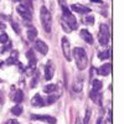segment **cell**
<instances>
[{
  "instance_id": "3957f363",
  "label": "cell",
  "mask_w": 124,
  "mask_h": 124,
  "mask_svg": "<svg viewBox=\"0 0 124 124\" xmlns=\"http://www.w3.org/2000/svg\"><path fill=\"white\" fill-rule=\"evenodd\" d=\"M109 37H110V32H109V27L103 24L99 26V34H98V40H99V44L102 46H106L109 42Z\"/></svg>"
},
{
  "instance_id": "836d02e7",
  "label": "cell",
  "mask_w": 124,
  "mask_h": 124,
  "mask_svg": "<svg viewBox=\"0 0 124 124\" xmlns=\"http://www.w3.org/2000/svg\"><path fill=\"white\" fill-rule=\"evenodd\" d=\"M4 103V94H3V92L0 91V104H3Z\"/></svg>"
},
{
  "instance_id": "484cf974",
  "label": "cell",
  "mask_w": 124,
  "mask_h": 124,
  "mask_svg": "<svg viewBox=\"0 0 124 124\" xmlns=\"http://www.w3.org/2000/svg\"><path fill=\"white\" fill-rule=\"evenodd\" d=\"M58 4H60V6H61V9H62V11H67V10H70L65 0H58Z\"/></svg>"
},
{
  "instance_id": "d4e9b609",
  "label": "cell",
  "mask_w": 124,
  "mask_h": 124,
  "mask_svg": "<svg viewBox=\"0 0 124 124\" xmlns=\"http://www.w3.org/2000/svg\"><path fill=\"white\" fill-rule=\"evenodd\" d=\"M58 99V96H48L47 98H46V101H45V104H52V103H55L56 101Z\"/></svg>"
},
{
  "instance_id": "4fadbf2b",
  "label": "cell",
  "mask_w": 124,
  "mask_h": 124,
  "mask_svg": "<svg viewBox=\"0 0 124 124\" xmlns=\"http://www.w3.org/2000/svg\"><path fill=\"white\" fill-rule=\"evenodd\" d=\"M79 35H81V37L83 39L87 44H93V36H92V34L89 32L88 30H86V29H83V30H81V32H79Z\"/></svg>"
},
{
  "instance_id": "f546056e",
  "label": "cell",
  "mask_w": 124,
  "mask_h": 124,
  "mask_svg": "<svg viewBox=\"0 0 124 124\" xmlns=\"http://www.w3.org/2000/svg\"><path fill=\"white\" fill-rule=\"evenodd\" d=\"M61 25H62V27H63V30L66 31V32H71V31H72V30L66 25V23H65V21H62V20H61Z\"/></svg>"
},
{
  "instance_id": "9a60e30c",
  "label": "cell",
  "mask_w": 124,
  "mask_h": 124,
  "mask_svg": "<svg viewBox=\"0 0 124 124\" xmlns=\"http://www.w3.org/2000/svg\"><path fill=\"white\" fill-rule=\"evenodd\" d=\"M17 62H19V52L16 50H13L11 51V56L8 58L6 63L8 65H15V63H17Z\"/></svg>"
},
{
  "instance_id": "1f68e13d",
  "label": "cell",
  "mask_w": 124,
  "mask_h": 124,
  "mask_svg": "<svg viewBox=\"0 0 124 124\" xmlns=\"http://www.w3.org/2000/svg\"><path fill=\"white\" fill-rule=\"evenodd\" d=\"M5 124H20V123H19L17 120H15V119H9Z\"/></svg>"
},
{
  "instance_id": "f35d334b",
  "label": "cell",
  "mask_w": 124,
  "mask_h": 124,
  "mask_svg": "<svg viewBox=\"0 0 124 124\" xmlns=\"http://www.w3.org/2000/svg\"><path fill=\"white\" fill-rule=\"evenodd\" d=\"M3 66V62H0V67H1Z\"/></svg>"
},
{
  "instance_id": "ac0fdd59",
  "label": "cell",
  "mask_w": 124,
  "mask_h": 124,
  "mask_svg": "<svg viewBox=\"0 0 124 124\" xmlns=\"http://www.w3.org/2000/svg\"><path fill=\"white\" fill-rule=\"evenodd\" d=\"M26 35H27V39H29L30 41H34V40H36V37H37V30H36L34 26H29Z\"/></svg>"
},
{
  "instance_id": "4dcf8cb0",
  "label": "cell",
  "mask_w": 124,
  "mask_h": 124,
  "mask_svg": "<svg viewBox=\"0 0 124 124\" xmlns=\"http://www.w3.org/2000/svg\"><path fill=\"white\" fill-rule=\"evenodd\" d=\"M11 26H13V29H14V31H15V32L16 34H20V29H19V25L16 24V23H11Z\"/></svg>"
},
{
  "instance_id": "7a4b0ae2",
  "label": "cell",
  "mask_w": 124,
  "mask_h": 124,
  "mask_svg": "<svg viewBox=\"0 0 124 124\" xmlns=\"http://www.w3.org/2000/svg\"><path fill=\"white\" fill-rule=\"evenodd\" d=\"M40 20H41L44 30L46 32H50L51 27H52V16H51V13L48 11V9L46 6H41L40 9Z\"/></svg>"
},
{
  "instance_id": "30bf717a",
  "label": "cell",
  "mask_w": 124,
  "mask_h": 124,
  "mask_svg": "<svg viewBox=\"0 0 124 124\" xmlns=\"http://www.w3.org/2000/svg\"><path fill=\"white\" fill-rule=\"evenodd\" d=\"M55 73V67H54V63H52V61H48L46 66H45V79L50 81L51 78H52Z\"/></svg>"
},
{
  "instance_id": "7c38bea8",
  "label": "cell",
  "mask_w": 124,
  "mask_h": 124,
  "mask_svg": "<svg viewBox=\"0 0 124 124\" xmlns=\"http://www.w3.org/2000/svg\"><path fill=\"white\" fill-rule=\"evenodd\" d=\"M71 9L76 13H79V14H89L91 13V9L85 6V5H81V4H73L71 6Z\"/></svg>"
},
{
  "instance_id": "74e56055",
  "label": "cell",
  "mask_w": 124,
  "mask_h": 124,
  "mask_svg": "<svg viewBox=\"0 0 124 124\" xmlns=\"http://www.w3.org/2000/svg\"><path fill=\"white\" fill-rule=\"evenodd\" d=\"M13 1H16V3H19V1H21V0H13Z\"/></svg>"
},
{
  "instance_id": "8992f818",
  "label": "cell",
  "mask_w": 124,
  "mask_h": 124,
  "mask_svg": "<svg viewBox=\"0 0 124 124\" xmlns=\"http://www.w3.org/2000/svg\"><path fill=\"white\" fill-rule=\"evenodd\" d=\"M16 11L19 13V15L21 16L24 20H26V21H30L31 19V16H32V14H31V10L29 9V8H26L24 4H21V5H19L17 8H16Z\"/></svg>"
},
{
  "instance_id": "4316f807",
  "label": "cell",
  "mask_w": 124,
  "mask_h": 124,
  "mask_svg": "<svg viewBox=\"0 0 124 124\" xmlns=\"http://www.w3.org/2000/svg\"><path fill=\"white\" fill-rule=\"evenodd\" d=\"M91 109H87L86 110V114H85V119H83V124H88L89 122V118H91Z\"/></svg>"
},
{
  "instance_id": "8d00e7d4",
  "label": "cell",
  "mask_w": 124,
  "mask_h": 124,
  "mask_svg": "<svg viewBox=\"0 0 124 124\" xmlns=\"http://www.w3.org/2000/svg\"><path fill=\"white\" fill-rule=\"evenodd\" d=\"M91 1H94V3H101V0H91Z\"/></svg>"
},
{
  "instance_id": "ba28073f",
  "label": "cell",
  "mask_w": 124,
  "mask_h": 124,
  "mask_svg": "<svg viewBox=\"0 0 124 124\" xmlns=\"http://www.w3.org/2000/svg\"><path fill=\"white\" fill-rule=\"evenodd\" d=\"M26 57H27V61H29V70L30 71H34L36 68V62H37L34 51L32 50H29L27 52H26Z\"/></svg>"
},
{
  "instance_id": "5bb4252c",
  "label": "cell",
  "mask_w": 124,
  "mask_h": 124,
  "mask_svg": "<svg viewBox=\"0 0 124 124\" xmlns=\"http://www.w3.org/2000/svg\"><path fill=\"white\" fill-rule=\"evenodd\" d=\"M82 87H83V78H81L79 76H77L75 82H73V85H72V89H73L75 92H81Z\"/></svg>"
},
{
  "instance_id": "cb8c5ba5",
  "label": "cell",
  "mask_w": 124,
  "mask_h": 124,
  "mask_svg": "<svg viewBox=\"0 0 124 124\" xmlns=\"http://www.w3.org/2000/svg\"><path fill=\"white\" fill-rule=\"evenodd\" d=\"M39 77H40V73H39V72H36V73H35V76L32 77V79H31V83H30L31 88H35V87H36L37 82H39Z\"/></svg>"
},
{
  "instance_id": "8fae6325",
  "label": "cell",
  "mask_w": 124,
  "mask_h": 124,
  "mask_svg": "<svg viewBox=\"0 0 124 124\" xmlns=\"http://www.w3.org/2000/svg\"><path fill=\"white\" fill-rule=\"evenodd\" d=\"M31 104H32V107H36V108H41L45 106V99L41 97L39 93H36V94L32 97V99H31Z\"/></svg>"
},
{
  "instance_id": "52a82bcc",
  "label": "cell",
  "mask_w": 124,
  "mask_h": 124,
  "mask_svg": "<svg viewBox=\"0 0 124 124\" xmlns=\"http://www.w3.org/2000/svg\"><path fill=\"white\" fill-rule=\"evenodd\" d=\"M31 119L46 122V123H48V124H55V123L57 122L56 118L52 117V116H40V114H32V116H31Z\"/></svg>"
},
{
  "instance_id": "603a6c76",
  "label": "cell",
  "mask_w": 124,
  "mask_h": 124,
  "mask_svg": "<svg viewBox=\"0 0 124 124\" xmlns=\"http://www.w3.org/2000/svg\"><path fill=\"white\" fill-rule=\"evenodd\" d=\"M92 85H93V89H96V91H101L102 89V82L99 79H93Z\"/></svg>"
},
{
  "instance_id": "9c48e42d",
  "label": "cell",
  "mask_w": 124,
  "mask_h": 124,
  "mask_svg": "<svg viewBox=\"0 0 124 124\" xmlns=\"http://www.w3.org/2000/svg\"><path fill=\"white\" fill-rule=\"evenodd\" d=\"M35 50L39 51L41 55H46L48 52V47H47L46 42H44L42 40H36L35 41Z\"/></svg>"
},
{
  "instance_id": "e575fe53",
  "label": "cell",
  "mask_w": 124,
  "mask_h": 124,
  "mask_svg": "<svg viewBox=\"0 0 124 124\" xmlns=\"http://www.w3.org/2000/svg\"><path fill=\"white\" fill-rule=\"evenodd\" d=\"M97 124H106V123H104V120H103L102 118H98V120H97Z\"/></svg>"
},
{
  "instance_id": "d590c367",
  "label": "cell",
  "mask_w": 124,
  "mask_h": 124,
  "mask_svg": "<svg viewBox=\"0 0 124 124\" xmlns=\"http://www.w3.org/2000/svg\"><path fill=\"white\" fill-rule=\"evenodd\" d=\"M76 124H81V120H79V118H77V120H76Z\"/></svg>"
},
{
  "instance_id": "6da1fadb",
  "label": "cell",
  "mask_w": 124,
  "mask_h": 124,
  "mask_svg": "<svg viewBox=\"0 0 124 124\" xmlns=\"http://www.w3.org/2000/svg\"><path fill=\"white\" fill-rule=\"evenodd\" d=\"M73 56H75V61H76L77 68L79 71L86 70L87 68V65H88V57H87V54H86L85 48H82V47H75Z\"/></svg>"
},
{
  "instance_id": "5b68a950",
  "label": "cell",
  "mask_w": 124,
  "mask_h": 124,
  "mask_svg": "<svg viewBox=\"0 0 124 124\" xmlns=\"http://www.w3.org/2000/svg\"><path fill=\"white\" fill-rule=\"evenodd\" d=\"M61 47H62V52H63L65 57L67 61H71L72 57H71V45H70V41L67 37H62L61 40Z\"/></svg>"
},
{
  "instance_id": "2e32d148",
  "label": "cell",
  "mask_w": 124,
  "mask_h": 124,
  "mask_svg": "<svg viewBox=\"0 0 124 124\" xmlns=\"http://www.w3.org/2000/svg\"><path fill=\"white\" fill-rule=\"evenodd\" d=\"M110 72H112V65H110V63L103 65V66L98 70V73L102 75V76H108V75H110Z\"/></svg>"
},
{
  "instance_id": "ffe728a7",
  "label": "cell",
  "mask_w": 124,
  "mask_h": 124,
  "mask_svg": "<svg viewBox=\"0 0 124 124\" xmlns=\"http://www.w3.org/2000/svg\"><path fill=\"white\" fill-rule=\"evenodd\" d=\"M109 57H110V50L109 48H107L106 51H102V52L98 54V58L99 60H107Z\"/></svg>"
},
{
  "instance_id": "277c9868",
  "label": "cell",
  "mask_w": 124,
  "mask_h": 124,
  "mask_svg": "<svg viewBox=\"0 0 124 124\" xmlns=\"http://www.w3.org/2000/svg\"><path fill=\"white\" fill-rule=\"evenodd\" d=\"M62 21H65L66 25H67L71 30H76V29H77L76 17L72 15V13L70 11V10H67V11H62Z\"/></svg>"
},
{
  "instance_id": "44dd1931",
  "label": "cell",
  "mask_w": 124,
  "mask_h": 124,
  "mask_svg": "<svg viewBox=\"0 0 124 124\" xmlns=\"http://www.w3.org/2000/svg\"><path fill=\"white\" fill-rule=\"evenodd\" d=\"M11 113H13L14 116H20V114H23V107L19 106V104H16L15 107L11 108Z\"/></svg>"
},
{
  "instance_id": "e0dca14e",
  "label": "cell",
  "mask_w": 124,
  "mask_h": 124,
  "mask_svg": "<svg viewBox=\"0 0 124 124\" xmlns=\"http://www.w3.org/2000/svg\"><path fill=\"white\" fill-rule=\"evenodd\" d=\"M11 99L15 102V103H19L20 102H23V99H24V92L21 91V89H16L15 91V93L13 94V97H11Z\"/></svg>"
},
{
  "instance_id": "83f0119b",
  "label": "cell",
  "mask_w": 124,
  "mask_h": 124,
  "mask_svg": "<svg viewBox=\"0 0 124 124\" xmlns=\"http://www.w3.org/2000/svg\"><path fill=\"white\" fill-rule=\"evenodd\" d=\"M85 23L87 25H93V24H94V17H93V16H86Z\"/></svg>"
},
{
  "instance_id": "d6a6232c",
  "label": "cell",
  "mask_w": 124,
  "mask_h": 124,
  "mask_svg": "<svg viewBox=\"0 0 124 124\" xmlns=\"http://www.w3.org/2000/svg\"><path fill=\"white\" fill-rule=\"evenodd\" d=\"M10 47H11V42H9V44H8V45H6V46L3 48V52H6L8 50H10Z\"/></svg>"
},
{
  "instance_id": "7402d4cb",
  "label": "cell",
  "mask_w": 124,
  "mask_h": 124,
  "mask_svg": "<svg viewBox=\"0 0 124 124\" xmlns=\"http://www.w3.org/2000/svg\"><path fill=\"white\" fill-rule=\"evenodd\" d=\"M55 91H57V86H56V85H47V86L44 88V92H45V93H52V92H55Z\"/></svg>"
},
{
  "instance_id": "f1b7e54d",
  "label": "cell",
  "mask_w": 124,
  "mask_h": 124,
  "mask_svg": "<svg viewBox=\"0 0 124 124\" xmlns=\"http://www.w3.org/2000/svg\"><path fill=\"white\" fill-rule=\"evenodd\" d=\"M8 41H9V36H8L5 32H3L1 35H0V42L5 44V42H8Z\"/></svg>"
},
{
  "instance_id": "d6986e66",
  "label": "cell",
  "mask_w": 124,
  "mask_h": 124,
  "mask_svg": "<svg viewBox=\"0 0 124 124\" xmlns=\"http://www.w3.org/2000/svg\"><path fill=\"white\" fill-rule=\"evenodd\" d=\"M89 97L94 102V103H98V104H101V94H99V91H96V89H93L89 92Z\"/></svg>"
}]
</instances>
